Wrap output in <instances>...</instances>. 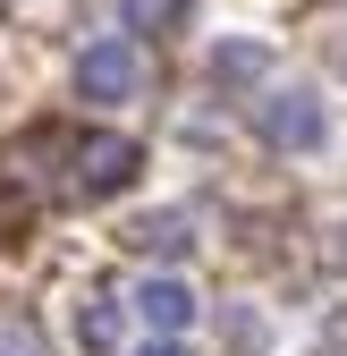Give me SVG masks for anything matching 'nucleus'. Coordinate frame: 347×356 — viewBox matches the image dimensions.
<instances>
[{
	"mask_svg": "<svg viewBox=\"0 0 347 356\" xmlns=\"http://www.w3.org/2000/svg\"><path fill=\"white\" fill-rule=\"evenodd\" d=\"M144 85V60L127 51V42H94V51L76 60V102H127Z\"/></svg>",
	"mask_w": 347,
	"mask_h": 356,
	"instance_id": "obj_1",
	"label": "nucleus"
},
{
	"mask_svg": "<svg viewBox=\"0 0 347 356\" xmlns=\"http://www.w3.org/2000/svg\"><path fill=\"white\" fill-rule=\"evenodd\" d=\"M263 136H271L280 153H322L330 119H322L314 94H271V102H263Z\"/></svg>",
	"mask_w": 347,
	"mask_h": 356,
	"instance_id": "obj_2",
	"label": "nucleus"
},
{
	"mask_svg": "<svg viewBox=\"0 0 347 356\" xmlns=\"http://www.w3.org/2000/svg\"><path fill=\"white\" fill-rule=\"evenodd\" d=\"M136 145H127V136H85L76 145V187L85 195H110V187H127V178H136Z\"/></svg>",
	"mask_w": 347,
	"mask_h": 356,
	"instance_id": "obj_3",
	"label": "nucleus"
},
{
	"mask_svg": "<svg viewBox=\"0 0 347 356\" xmlns=\"http://www.w3.org/2000/svg\"><path fill=\"white\" fill-rule=\"evenodd\" d=\"M136 314H144L153 331H169V339H178V331L203 314V305H195V289H187V280H169V272H161V280H144V289H136Z\"/></svg>",
	"mask_w": 347,
	"mask_h": 356,
	"instance_id": "obj_4",
	"label": "nucleus"
},
{
	"mask_svg": "<svg viewBox=\"0 0 347 356\" xmlns=\"http://www.w3.org/2000/svg\"><path fill=\"white\" fill-rule=\"evenodd\" d=\"M136 254H187L195 246V229H187V212H153V220H136V238H127Z\"/></svg>",
	"mask_w": 347,
	"mask_h": 356,
	"instance_id": "obj_5",
	"label": "nucleus"
},
{
	"mask_svg": "<svg viewBox=\"0 0 347 356\" xmlns=\"http://www.w3.org/2000/svg\"><path fill=\"white\" fill-rule=\"evenodd\" d=\"M195 9V0H119V17H127V34H169Z\"/></svg>",
	"mask_w": 347,
	"mask_h": 356,
	"instance_id": "obj_6",
	"label": "nucleus"
},
{
	"mask_svg": "<svg viewBox=\"0 0 347 356\" xmlns=\"http://www.w3.org/2000/svg\"><path fill=\"white\" fill-rule=\"evenodd\" d=\"M221 76H263V42H221Z\"/></svg>",
	"mask_w": 347,
	"mask_h": 356,
	"instance_id": "obj_7",
	"label": "nucleus"
},
{
	"mask_svg": "<svg viewBox=\"0 0 347 356\" xmlns=\"http://www.w3.org/2000/svg\"><path fill=\"white\" fill-rule=\"evenodd\" d=\"M76 331H85V348H119V323H110V305H85V314H76Z\"/></svg>",
	"mask_w": 347,
	"mask_h": 356,
	"instance_id": "obj_8",
	"label": "nucleus"
},
{
	"mask_svg": "<svg viewBox=\"0 0 347 356\" xmlns=\"http://www.w3.org/2000/svg\"><path fill=\"white\" fill-rule=\"evenodd\" d=\"M263 339H271V331L254 323V314H237V323H229V348H237V356H263Z\"/></svg>",
	"mask_w": 347,
	"mask_h": 356,
	"instance_id": "obj_9",
	"label": "nucleus"
},
{
	"mask_svg": "<svg viewBox=\"0 0 347 356\" xmlns=\"http://www.w3.org/2000/svg\"><path fill=\"white\" fill-rule=\"evenodd\" d=\"M136 356H187V339H169V331H161V339H153V348H136Z\"/></svg>",
	"mask_w": 347,
	"mask_h": 356,
	"instance_id": "obj_10",
	"label": "nucleus"
},
{
	"mask_svg": "<svg viewBox=\"0 0 347 356\" xmlns=\"http://www.w3.org/2000/svg\"><path fill=\"white\" fill-rule=\"evenodd\" d=\"M9 356H42V348H34V331H9Z\"/></svg>",
	"mask_w": 347,
	"mask_h": 356,
	"instance_id": "obj_11",
	"label": "nucleus"
},
{
	"mask_svg": "<svg viewBox=\"0 0 347 356\" xmlns=\"http://www.w3.org/2000/svg\"><path fill=\"white\" fill-rule=\"evenodd\" d=\"M339 76H347V51H339Z\"/></svg>",
	"mask_w": 347,
	"mask_h": 356,
	"instance_id": "obj_12",
	"label": "nucleus"
},
{
	"mask_svg": "<svg viewBox=\"0 0 347 356\" xmlns=\"http://www.w3.org/2000/svg\"><path fill=\"white\" fill-rule=\"evenodd\" d=\"M0 9H17V0H0Z\"/></svg>",
	"mask_w": 347,
	"mask_h": 356,
	"instance_id": "obj_13",
	"label": "nucleus"
}]
</instances>
